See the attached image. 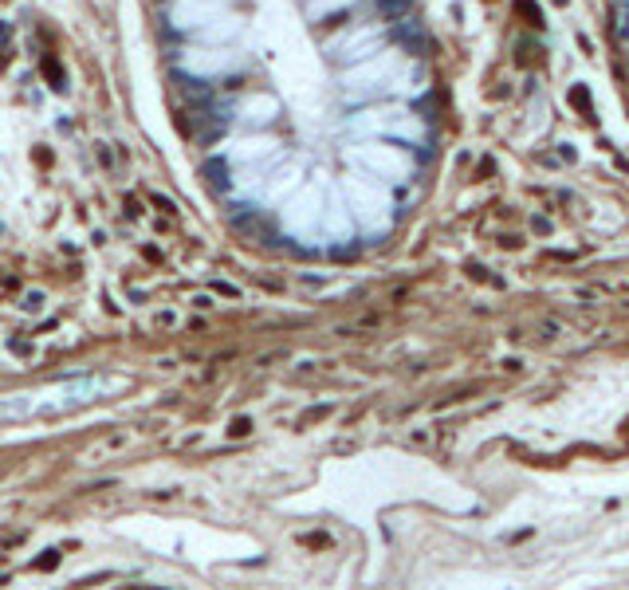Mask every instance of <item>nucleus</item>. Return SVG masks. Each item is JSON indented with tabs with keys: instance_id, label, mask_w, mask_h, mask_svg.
Listing matches in <instances>:
<instances>
[{
	"instance_id": "4",
	"label": "nucleus",
	"mask_w": 629,
	"mask_h": 590,
	"mask_svg": "<svg viewBox=\"0 0 629 590\" xmlns=\"http://www.w3.org/2000/svg\"><path fill=\"white\" fill-rule=\"evenodd\" d=\"M570 102H574L582 114H590V95H586V87H574V91H570Z\"/></svg>"
},
{
	"instance_id": "3",
	"label": "nucleus",
	"mask_w": 629,
	"mask_h": 590,
	"mask_svg": "<svg viewBox=\"0 0 629 590\" xmlns=\"http://www.w3.org/2000/svg\"><path fill=\"white\" fill-rule=\"evenodd\" d=\"M515 12L519 16H527V24H535V28L543 24V20H539V9L531 4V0H515Z\"/></svg>"
},
{
	"instance_id": "5",
	"label": "nucleus",
	"mask_w": 629,
	"mask_h": 590,
	"mask_svg": "<svg viewBox=\"0 0 629 590\" xmlns=\"http://www.w3.org/2000/svg\"><path fill=\"white\" fill-rule=\"evenodd\" d=\"M244 433H252V422H248V417H236V422H232V437H244Z\"/></svg>"
},
{
	"instance_id": "2",
	"label": "nucleus",
	"mask_w": 629,
	"mask_h": 590,
	"mask_svg": "<svg viewBox=\"0 0 629 590\" xmlns=\"http://www.w3.org/2000/svg\"><path fill=\"white\" fill-rule=\"evenodd\" d=\"M43 75L48 79H55V91H67V83H63V71H60V63H55V59H43Z\"/></svg>"
},
{
	"instance_id": "1",
	"label": "nucleus",
	"mask_w": 629,
	"mask_h": 590,
	"mask_svg": "<svg viewBox=\"0 0 629 590\" xmlns=\"http://www.w3.org/2000/svg\"><path fill=\"white\" fill-rule=\"evenodd\" d=\"M374 9L382 12L385 20H401V16H409L413 0H374Z\"/></svg>"
}]
</instances>
